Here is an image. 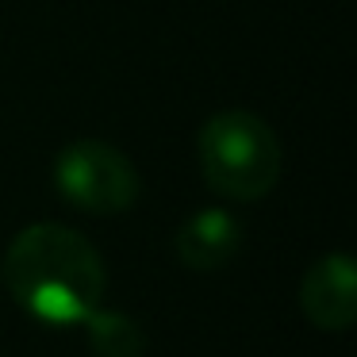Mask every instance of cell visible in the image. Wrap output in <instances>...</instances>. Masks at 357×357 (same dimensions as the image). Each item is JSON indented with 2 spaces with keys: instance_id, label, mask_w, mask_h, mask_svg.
<instances>
[{
  "instance_id": "obj_1",
  "label": "cell",
  "mask_w": 357,
  "mask_h": 357,
  "mask_svg": "<svg viewBox=\"0 0 357 357\" xmlns=\"http://www.w3.org/2000/svg\"><path fill=\"white\" fill-rule=\"evenodd\" d=\"M8 292L27 315L50 326H77L104 303L108 273L96 246L62 223L20 231L4 257Z\"/></svg>"
},
{
  "instance_id": "obj_2",
  "label": "cell",
  "mask_w": 357,
  "mask_h": 357,
  "mask_svg": "<svg viewBox=\"0 0 357 357\" xmlns=\"http://www.w3.org/2000/svg\"><path fill=\"white\" fill-rule=\"evenodd\" d=\"M196 158L211 192L238 204L269 196L280 177V142L273 127L242 108L204 119L196 131Z\"/></svg>"
},
{
  "instance_id": "obj_3",
  "label": "cell",
  "mask_w": 357,
  "mask_h": 357,
  "mask_svg": "<svg viewBox=\"0 0 357 357\" xmlns=\"http://www.w3.org/2000/svg\"><path fill=\"white\" fill-rule=\"evenodd\" d=\"M54 188L70 208L89 215H123L139 200V169L119 146L100 139H77L58 150Z\"/></svg>"
},
{
  "instance_id": "obj_4",
  "label": "cell",
  "mask_w": 357,
  "mask_h": 357,
  "mask_svg": "<svg viewBox=\"0 0 357 357\" xmlns=\"http://www.w3.org/2000/svg\"><path fill=\"white\" fill-rule=\"evenodd\" d=\"M300 311L319 331H349L357 319V265L346 254H323L300 280Z\"/></svg>"
},
{
  "instance_id": "obj_5",
  "label": "cell",
  "mask_w": 357,
  "mask_h": 357,
  "mask_svg": "<svg viewBox=\"0 0 357 357\" xmlns=\"http://www.w3.org/2000/svg\"><path fill=\"white\" fill-rule=\"evenodd\" d=\"M242 246V223L227 208H200L177 227L173 254L192 273H215L227 261H234Z\"/></svg>"
},
{
  "instance_id": "obj_6",
  "label": "cell",
  "mask_w": 357,
  "mask_h": 357,
  "mask_svg": "<svg viewBox=\"0 0 357 357\" xmlns=\"http://www.w3.org/2000/svg\"><path fill=\"white\" fill-rule=\"evenodd\" d=\"M85 331H89V346H93L96 357H142L146 354V334L123 311L96 307L85 319Z\"/></svg>"
}]
</instances>
